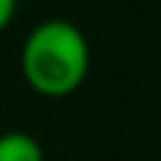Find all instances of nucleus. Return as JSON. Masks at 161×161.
<instances>
[{
  "mask_svg": "<svg viewBox=\"0 0 161 161\" xmlns=\"http://www.w3.org/2000/svg\"><path fill=\"white\" fill-rule=\"evenodd\" d=\"M21 72L33 92L45 98H63L86 80L90 42L72 21H42L24 39Z\"/></svg>",
  "mask_w": 161,
  "mask_h": 161,
  "instance_id": "f257e3e1",
  "label": "nucleus"
},
{
  "mask_svg": "<svg viewBox=\"0 0 161 161\" xmlns=\"http://www.w3.org/2000/svg\"><path fill=\"white\" fill-rule=\"evenodd\" d=\"M0 161H45V155L36 137L24 131H6L0 134Z\"/></svg>",
  "mask_w": 161,
  "mask_h": 161,
  "instance_id": "f03ea898",
  "label": "nucleus"
},
{
  "mask_svg": "<svg viewBox=\"0 0 161 161\" xmlns=\"http://www.w3.org/2000/svg\"><path fill=\"white\" fill-rule=\"evenodd\" d=\"M15 9H18V0H0V33H3V30L12 24Z\"/></svg>",
  "mask_w": 161,
  "mask_h": 161,
  "instance_id": "7ed1b4c3",
  "label": "nucleus"
}]
</instances>
